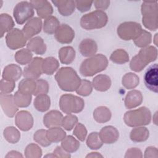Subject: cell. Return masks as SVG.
<instances>
[{"label":"cell","instance_id":"40","mask_svg":"<svg viewBox=\"0 0 158 158\" xmlns=\"http://www.w3.org/2000/svg\"><path fill=\"white\" fill-rule=\"evenodd\" d=\"M103 143L102 142L99 133H91L86 139V145L91 149H98L102 147Z\"/></svg>","mask_w":158,"mask_h":158},{"label":"cell","instance_id":"26","mask_svg":"<svg viewBox=\"0 0 158 158\" xmlns=\"http://www.w3.org/2000/svg\"><path fill=\"white\" fill-rule=\"evenodd\" d=\"M59 58L62 64H70L75 58V51L72 46H64L59 51Z\"/></svg>","mask_w":158,"mask_h":158},{"label":"cell","instance_id":"23","mask_svg":"<svg viewBox=\"0 0 158 158\" xmlns=\"http://www.w3.org/2000/svg\"><path fill=\"white\" fill-rule=\"evenodd\" d=\"M143 101L141 93L136 89L129 91L125 98V105L127 109H132L139 106Z\"/></svg>","mask_w":158,"mask_h":158},{"label":"cell","instance_id":"28","mask_svg":"<svg viewBox=\"0 0 158 158\" xmlns=\"http://www.w3.org/2000/svg\"><path fill=\"white\" fill-rule=\"evenodd\" d=\"M59 61L53 57H48L43 59L42 69L43 73L46 75H52L59 68Z\"/></svg>","mask_w":158,"mask_h":158},{"label":"cell","instance_id":"14","mask_svg":"<svg viewBox=\"0 0 158 158\" xmlns=\"http://www.w3.org/2000/svg\"><path fill=\"white\" fill-rule=\"evenodd\" d=\"M1 106L5 114L9 117H13L18 110L14 102V96L12 94L1 93Z\"/></svg>","mask_w":158,"mask_h":158},{"label":"cell","instance_id":"8","mask_svg":"<svg viewBox=\"0 0 158 158\" xmlns=\"http://www.w3.org/2000/svg\"><path fill=\"white\" fill-rule=\"evenodd\" d=\"M141 25L135 22H125L119 25L117 32L123 40H135L142 32Z\"/></svg>","mask_w":158,"mask_h":158},{"label":"cell","instance_id":"15","mask_svg":"<svg viewBox=\"0 0 158 158\" xmlns=\"http://www.w3.org/2000/svg\"><path fill=\"white\" fill-rule=\"evenodd\" d=\"M17 127L22 131H28L33 125V118L31 114L27 110L19 112L15 118Z\"/></svg>","mask_w":158,"mask_h":158},{"label":"cell","instance_id":"20","mask_svg":"<svg viewBox=\"0 0 158 158\" xmlns=\"http://www.w3.org/2000/svg\"><path fill=\"white\" fill-rule=\"evenodd\" d=\"M79 51L83 56L90 57L95 55L98 51V45L94 40L86 38L80 42Z\"/></svg>","mask_w":158,"mask_h":158},{"label":"cell","instance_id":"43","mask_svg":"<svg viewBox=\"0 0 158 158\" xmlns=\"http://www.w3.org/2000/svg\"><path fill=\"white\" fill-rule=\"evenodd\" d=\"M33 139L43 147L49 146L51 144V142L47 138V130L43 129L38 130L35 133Z\"/></svg>","mask_w":158,"mask_h":158},{"label":"cell","instance_id":"36","mask_svg":"<svg viewBox=\"0 0 158 158\" xmlns=\"http://www.w3.org/2000/svg\"><path fill=\"white\" fill-rule=\"evenodd\" d=\"M14 57L16 62L19 64L26 65L33 59V54L28 49H22L15 53Z\"/></svg>","mask_w":158,"mask_h":158},{"label":"cell","instance_id":"35","mask_svg":"<svg viewBox=\"0 0 158 158\" xmlns=\"http://www.w3.org/2000/svg\"><path fill=\"white\" fill-rule=\"evenodd\" d=\"M1 38L7 31H10L14 27V22L12 17L7 14H1L0 15Z\"/></svg>","mask_w":158,"mask_h":158},{"label":"cell","instance_id":"42","mask_svg":"<svg viewBox=\"0 0 158 158\" xmlns=\"http://www.w3.org/2000/svg\"><path fill=\"white\" fill-rule=\"evenodd\" d=\"M151 34L149 32L143 30L141 34L133 41L136 46L139 48H144L151 44Z\"/></svg>","mask_w":158,"mask_h":158},{"label":"cell","instance_id":"45","mask_svg":"<svg viewBox=\"0 0 158 158\" xmlns=\"http://www.w3.org/2000/svg\"><path fill=\"white\" fill-rule=\"evenodd\" d=\"M92 83L87 80H81L80 86L76 90V92L79 95L87 96L91 94L93 90Z\"/></svg>","mask_w":158,"mask_h":158},{"label":"cell","instance_id":"6","mask_svg":"<svg viewBox=\"0 0 158 158\" xmlns=\"http://www.w3.org/2000/svg\"><path fill=\"white\" fill-rule=\"evenodd\" d=\"M142 21L144 26L152 31L157 29L158 6L157 2L144 1L141 4Z\"/></svg>","mask_w":158,"mask_h":158},{"label":"cell","instance_id":"47","mask_svg":"<svg viewBox=\"0 0 158 158\" xmlns=\"http://www.w3.org/2000/svg\"><path fill=\"white\" fill-rule=\"evenodd\" d=\"M36 87L33 94L35 96L47 94L49 91V84L48 81L43 79H38L36 80Z\"/></svg>","mask_w":158,"mask_h":158},{"label":"cell","instance_id":"29","mask_svg":"<svg viewBox=\"0 0 158 158\" xmlns=\"http://www.w3.org/2000/svg\"><path fill=\"white\" fill-rule=\"evenodd\" d=\"M51 106L50 98L46 94L36 96L34 100V107L35 109L41 112L47 111Z\"/></svg>","mask_w":158,"mask_h":158},{"label":"cell","instance_id":"51","mask_svg":"<svg viewBox=\"0 0 158 158\" xmlns=\"http://www.w3.org/2000/svg\"><path fill=\"white\" fill-rule=\"evenodd\" d=\"M142 152L140 149L134 148L127 150L125 157H142Z\"/></svg>","mask_w":158,"mask_h":158},{"label":"cell","instance_id":"53","mask_svg":"<svg viewBox=\"0 0 158 158\" xmlns=\"http://www.w3.org/2000/svg\"><path fill=\"white\" fill-rule=\"evenodd\" d=\"M144 157H157V149L156 147H148L144 152Z\"/></svg>","mask_w":158,"mask_h":158},{"label":"cell","instance_id":"13","mask_svg":"<svg viewBox=\"0 0 158 158\" xmlns=\"http://www.w3.org/2000/svg\"><path fill=\"white\" fill-rule=\"evenodd\" d=\"M75 37V31L67 24H61L55 33L56 40L62 44L70 43Z\"/></svg>","mask_w":158,"mask_h":158},{"label":"cell","instance_id":"27","mask_svg":"<svg viewBox=\"0 0 158 158\" xmlns=\"http://www.w3.org/2000/svg\"><path fill=\"white\" fill-rule=\"evenodd\" d=\"M93 117L99 123H106L110 120L111 112L107 107L99 106L94 110Z\"/></svg>","mask_w":158,"mask_h":158},{"label":"cell","instance_id":"32","mask_svg":"<svg viewBox=\"0 0 158 158\" xmlns=\"http://www.w3.org/2000/svg\"><path fill=\"white\" fill-rule=\"evenodd\" d=\"M59 26L60 22L58 19L56 17L51 15L44 21L43 31L49 35L55 34Z\"/></svg>","mask_w":158,"mask_h":158},{"label":"cell","instance_id":"54","mask_svg":"<svg viewBox=\"0 0 158 158\" xmlns=\"http://www.w3.org/2000/svg\"><path fill=\"white\" fill-rule=\"evenodd\" d=\"M57 156V157H70V155L69 152H66L60 146H57L53 152Z\"/></svg>","mask_w":158,"mask_h":158},{"label":"cell","instance_id":"34","mask_svg":"<svg viewBox=\"0 0 158 158\" xmlns=\"http://www.w3.org/2000/svg\"><path fill=\"white\" fill-rule=\"evenodd\" d=\"M149 135V130L145 127L136 128L130 133V139L134 142H143L148 138Z\"/></svg>","mask_w":158,"mask_h":158},{"label":"cell","instance_id":"57","mask_svg":"<svg viewBox=\"0 0 158 158\" xmlns=\"http://www.w3.org/2000/svg\"><path fill=\"white\" fill-rule=\"evenodd\" d=\"M45 157H57V156L56 154H54V153L53 154H47L44 156Z\"/></svg>","mask_w":158,"mask_h":158},{"label":"cell","instance_id":"22","mask_svg":"<svg viewBox=\"0 0 158 158\" xmlns=\"http://www.w3.org/2000/svg\"><path fill=\"white\" fill-rule=\"evenodd\" d=\"M58 9L59 12L63 16H69L75 11V1L69 0H57L51 1Z\"/></svg>","mask_w":158,"mask_h":158},{"label":"cell","instance_id":"25","mask_svg":"<svg viewBox=\"0 0 158 158\" xmlns=\"http://www.w3.org/2000/svg\"><path fill=\"white\" fill-rule=\"evenodd\" d=\"M27 48L36 54L43 55L46 51V46L43 38L40 36H36L31 38L27 44Z\"/></svg>","mask_w":158,"mask_h":158},{"label":"cell","instance_id":"3","mask_svg":"<svg viewBox=\"0 0 158 158\" xmlns=\"http://www.w3.org/2000/svg\"><path fill=\"white\" fill-rule=\"evenodd\" d=\"M157 57V50L155 47L150 46L143 48L131 60L130 69L136 72H141L149 63L156 60Z\"/></svg>","mask_w":158,"mask_h":158},{"label":"cell","instance_id":"21","mask_svg":"<svg viewBox=\"0 0 158 158\" xmlns=\"http://www.w3.org/2000/svg\"><path fill=\"white\" fill-rule=\"evenodd\" d=\"M22 74L21 68L16 64H11L5 67L2 77L5 80L15 82L21 77Z\"/></svg>","mask_w":158,"mask_h":158},{"label":"cell","instance_id":"31","mask_svg":"<svg viewBox=\"0 0 158 158\" xmlns=\"http://www.w3.org/2000/svg\"><path fill=\"white\" fill-rule=\"evenodd\" d=\"M66 136V133L60 127H52L47 130V138L51 143H58L62 141Z\"/></svg>","mask_w":158,"mask_h":158},{"label":"cell","instance_id":"9","mask_svg":"<svg viewBox=\"0 0 158 158\" xmlns=\"http://www.w3.org/2000/svg\"><path fill=\"white\" fill-rule=\"evenodd\" d=\"M34 8L30 2L21 1L14 8L13 15L17 23L22 25L34 15Z\"/></svg>","mask_w":158,"mask_h":158},{"label":"cell","instance_id":"2","mask_svg":"<svg viewBox=\"0 0 158 158\" xmlns=\"http://www.w3.org/2000/svg\"><path fill=\"white\" fill-rule=\"evenodd\" d=\"M108 65L107 57L102 54H95L82 62L80 67V72L84 77H92L104 70Z\"/></svg>","mask_w":158,"mask_h":158},{"label":"cell","instance_id":"33","mask_svg":"<svg viewBox=\"0 0 158 158\" xmlns=\"http://www.w3.org/2000/svg\"><path fill=\"white\" fill-rule=\"evenodd\" d=\"M61 147L66 152L72 153L77 151L80 147L79 141L71 135L67 136L62 141Z\"/></svg>","mask_w":158,"mask_h":158},{"label":"cell","instance_id":"7","mask_svg":"<svg viewBox=\"0 0 158 158\" xmlns=\"http://www.w3.org/2000/svg\"><path fill=\"white\" fill-rule=\"evenodd\" d=\"M84 106L83 99L78 96L71 94H65L60 96L59 100L60 109L67 114L79 113L82 111Z\"/></svg>","mask_w":158,"mask_h":158},{"label":"cell","instance_id":"49","mask_svg":"<svg viewBox=\"0 0 158 158\" xmlns=\"http://www.w3.org/2000/svg\"><path fill=\"white\" fill-rule=\"evenodd\" d=\"M15 86V82L10 81L2 79L1 81V93L4 94H8L13 91Z\"/></svg>","mask_w":158,"mask_h":158},{"label":"cell","instance_id":"41","mask_svg":"<svg viewBox=\"0 0 158 158\" xmlns=\"http://www.w3.org/2000/svg\"><path fill=\"white\" fill-rule=\"evenodd\" d=\"M14 98L15 104L20 107H26L28 106L31 101V94H25L20 93L19 91L15 92Z\"/></svg>","mask_w":158,"mask_h":158},{"label":"cell","instance_id":"44","mask_svg":"<svg viewBox=\"0 0 158 158\" xmlns=\"http://www.w3.org/2000/svg\"><path fill=\"white\" fill-rule=\"evenodd\" d=\"M42 151L40 148L33 143L28 144L25 150V156L27 158L29 157H41Z\"/></svg>","mask_w":158,"mask_h":158},{"label":"cell","instance_id":"37","mask_svg":"<svg viewBox=\"0 0 158 158\" xmlns=\"http://www.w3.org/2000/svg\"><path fill=\"white\" fill-rule=\"evenodd\" d=\"M139 77L133 73H126L122 78V85L127 89H133L139 85Z\"/></svg>","mask_w":158,"mask_h":158},{"label":"cell","instance_id":"24","mask_svg":"<svg viewBox=\"0 0 158 158\" xmlns=\"http://www.w3.org/2000/svg\"><path fill=\"white\" fill-rule=\"evenodd\" d=\"M92 85L94 88L99 91H106L108 90L111 86V80L106 75L100 74L96 76L92 81Z\"/></svg>","mask_w":158,"mask_h":158},{"label":"cell","instance_id":"18","mask_svg":"<svg viewBox=\"0 0 158 158\" xmlns=\"http://www.w3.org/2000/svg\"><path fill=\"white\" fill-rule=\"evenodd\" d=\"M63 115L57 110H52L43 117V123L47 128L60 127L62 125Z\"/></svg>","mask_w":158,"mask_h":158},{"label":"cell","instance_id":"16","mask_svg":"<svg viewBox=\"0 0 158 158\" xmlns=\"http://www.w3.org/2000/svg\"><path fill=\"white\" fill-rule=\"evenodd\" d=\"M42 28L41 19L38 17H33L29 20L24 25L22 31L27 40L35 35L38 34Z\"/></svg>","mask_w":158,"mask_h":158},{"label":"cell","instance_id":"55","mask_svg":"<svg viewBox=\"0 0 158 158\" xmlns=\"http://www.w3.org/2000/svg\"><path fill=\"white\" fill-rule=\"evenodd\" d=\"M86 157H103V156L98 152H91L88 154Z\"/></svg>","mask_w":158,"mask_h":158},{"label":"cell","instance_id":"48","mask_svg":"<svg viewBox=\"0 0 158 158\" xmlns=\"http://www.w3.org/2000/svg\"><path fill=\"white\" fill-rule=\"evenodd\" d=\"M87 134V130L85 127L81 123H77L73 131V135L81 141H85Z\"/></svg>","mask_w":158,"mask_h":158},{"label":"cell","instance_id":"1","mask_svg":"<svg viewBox=\"0 0 158 158\" xmlns=\"http://www.w3.org/2000/svg\"><path fill=\"white\" fill-rule=\"evenodd\" d=\"M59 88L65 91H74L79 88L81 80L74 69L70 67H61L55 75Z\"/></svg>","mask_w":158,"mask_h":158},{"label":"cell","instance_id":"10","mask_svg":"<svg viewBox=\"0 0 158 158\" xmlns=\"http://www.w3.org/2000/svg\"><path fill=\"white\" fill-rule=\"evenodd\" d=\"M27 39L22 31L19 28H13L6 36V42L7 47L12 50H15L23 47Z\"/></svg>","mask_w":158,"mask_h":158},{"label":"cell","instance_id":"39","mask_svg":"<svg viewBox=\"0 0 158 158\" xmlns=\"http://www.w3.org/2000/svg\"><path fill=\"white\" fill-rule=\"evenodd\" d=\"M110 59L115 64H122L129 61V56L125 50L119 49L112 53L110 56Z\"/></svg>","mask_w":158,"mask_h":158},{"label":"cell","instance_id":"46","mask_svg":"<svg viewBox=\"0 0 158 158\" xmlns=\"http://www.w3.org/2000/svg\"><path fill=\"white\" fill-rule=\"evenodd\" d=\"M78 123V118L72 114H68L63 118L62 126L66 130L70 131Z\"/></svg>","mask_w":158,"mask_h":158},{"label":"cell","instance_id":"38","mask_svg":"<svg viewBox=\"0 0 158 158\" xmlns=\"http://www.w3.org/2000/svg\"><path fill=\"white\" fill-rule=\"evenodd\" d=\"M4 136L10 143H17L20 138V133L19 130L14 127H8L4 130Z\"/></svg>","mask_w":158,"mask_h":158},{"label":"cell","instance_id":"12","mask_svg":"<svg viewBox=\"0 0 158 158\" xmlns=\"http://www.w3.org/2000/svg\"><path fill=\"white\" fill-rule=\"evenodd\" d=\"M144 82L146 88L156 93L158 92V66L157 64L150 65L144 75Z\"/></svg>","mask_w":158,"mask_h":158},{"label":"cell","instance_id":"30","mask_svg":"<svg viewBox=\"0 0 158 158\" xmlns=\"http://www.w3.org/2000/svg\"><path fill=\"white\" fill-rule=\"evenodd\" d=\"M36 87V83L35 80L25 78L20 81L19 84V90L25 94H33Z\"/></svg>","mask_w":158,"mask_h":158},{"label":"cell","instance_id":"5","mask_svg":"<svg viewBox=\"0 0 158 158\" xmlns=\"http://www.w3.org/2000/svg\"><path fill=\"white\" fill-rule=\"evenodd\" d=\"M108 22L106 13L96 10L83 15L80 19L81 27L86 30L99 29L105 27Z\"/></svg>","mask_w":158,"mask_h":158},{"label":"cell","instance_id":"52","mask_svg":"<svg viewBox=\"0 0 158 158\" xmlns=\"http://www.w3.org/2000/svg\"><path fill=\"white\" fill-rule=\"evenodd\" d=\"M93 3L94 4V7L96 9L99 10H106L107 9V7L109 6L110 1H100V0H96L93 1Z\"/></svg>","mask_w":158,"mask_h":158},{"label":"cell","instance_id":"56","mask_svg":"<svg viewBox=\"0 0 158 158\" xmlns=\"http://www.w3.org/2000/svg\"><path fill=\"white\" fill-rule=\"evenodd\" d=\"M12 154H13V155L12 154V155H10V156H9L8 157H23V156L20 154V152H17V151H10Z\"/></svg>","mask_w":158,"mask_h":158},{"label":"cell","instance_id":"4","mask_svg":"<svg viewBox=\"0 0 158 158\" xmlns=\"http://www.w3.org/2000/svg\"><path fill=\"white\" fill-rule=\"evenodd\" d=\"M123 120L127 125L135 127L149 125L151 120V113L149 109L144 106L139 109L125 112Z\"/></svg>","mask_w":158,"mask_h":158},{"label":"cell","instance_id":"19","mask_svg":"<svg viewBox=\"0 0 158 158\" xmlns=\"http://www.w3.org/2000/svg\"><path fill=\"white\" fill-rule=\"evenodd\" d=\"M99 137L103 143L112 144L117 141L119 137L118 131L113 126L103 127L99 133Z\"/></svg>","mask_w":158,"mask_h":158},{"label":"cell","instance_id":"11","mask_svg":"<svg viewBox=\"0 0 158 158\" xmlns=\"http://www.w3.org/2000/svg\"><path fill=\"white\" fill-rule=\"evenodd\" d=\"M43 59L36 57L24 68L23 76L25 78L38 80L43 73L42 69Z\"/></svg>","mask_w":158,"mask_h":158},{"label":"cell","instance_id":"50","mask_svg":"<svg viewBox=\"0 0 158 158\" xmlns=\"http://www.w3.org/2000/svg\"><path fill=\"white\" fill-rule=\"evenodd\" d=\"M75 6L77 9L81 12L88 11L91 7L93 1H75Z\"/></svg>","mask_w":158,"mask_h":158},{"label":"cell","instance_id":"17","mask_svg":"<svg viewBox=\"0 0 158 158\" xmlns=\"http://www.w3.org/2000/svg\"><path fill=\"white\" fill-rule=\"evenodd\" d=\"M30 2L36 10L37 14L42 19H47L53 12V8L50 2L46 0H32Z\"/></svg>","mask_w":158,"mask_h":158}]
</instances>
